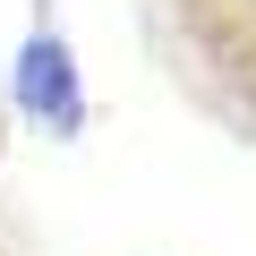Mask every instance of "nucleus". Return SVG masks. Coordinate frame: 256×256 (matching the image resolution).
Segmentation results:
<instances>
[{"instance_id": "f257e3e1", "label": "nucleus", "mask_w": 256, "mask_h": 256, "mask_svg": "<svg viewBox=\"0 0 256 256\" xmlns=\"http://www.w3.org/2000/svg\"><path fill=\"white\" fill-rule=\"evenodd\" d=\"M9 94H18V111L26 120H43L52 137H77V120H86V94H77V60H68V43L43 26L26 52H18V77H9Z\"/></svg>"}]
</instances>
